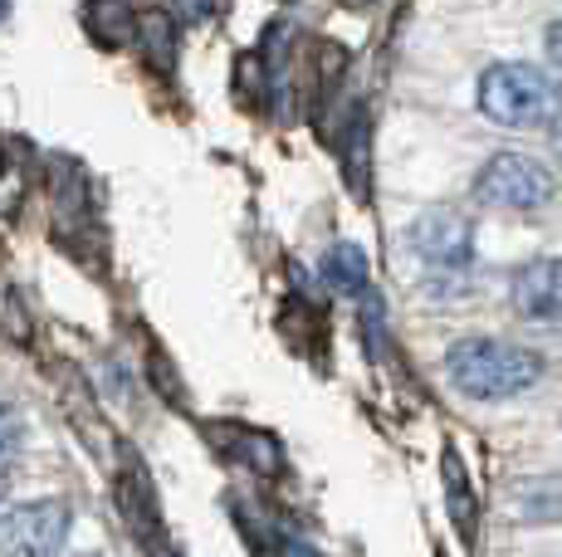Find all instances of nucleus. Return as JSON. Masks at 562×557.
<instances>
[{
	"label": "nucleus",
	"mask_w": 562,
	"mask_h": 557,
	"mask_svg": "<svg viewBox=\"0 0 562 557\" xmlns=\"http://www.w3.org/2000/svg\"><path fill=\"white\" fill-rule=\"evenodd\" d=\"M440 475H446L450 519H456V528L470 538V533H474V489H470V475H464V465H460L456 450H446V459H440Z\"/></svg>",
	"instance_id": "nucleus-7"
},
{
	"label": "nucleus",
	"mask_w": 562,
	"mask_h": 557,
	"mask_svg": "<svg viewBox=\"0 0 562 557\" xmlns=\"http://www.w3.org/2000/svg\"><path fill=\"white\" fill-rule=\"evenodd\" d=\"M411 250L430 270H464L474 260V230L456 211H426V216L411 225Z\"/></svg>",
	"instance_id": "nucleus-5"
},
{
	"label": "nucleus",
	"mask_w": 562,
	"mask_h": 557,
	"mask_svg": "<svg viewBox=\"0 0 562 557\" xmlns=\"http://www.w3.org/2000/svg\"><path fill=\"white\" fill-rule=\"evenodd\" d=\"M181 10H187V15H211V10H215V0H181Z\"/></svg>",
	"instance_id": "nucleus-12"
},
{
	"label": "nucleus",
	"mask_w": 562,
	"mask_h": 557,
	"mask_svg": "<svg viewBox=\"0 0 562 557\" xmlns=\"http://www.w3.org/2000/svg\"><path fill=\"white\" fill-rule=\"evenodd\" d=\"M10 5H15V0H0V25H5V20H10Z\"/></svg>",
	"instance_id": "nucleus-15"
},
{
	"label": "nucleus",
	"mask_w": 562,
	"mask_h": 557,
	"mask_svg": "<svg viewBox=\"0 0 562 557\" xmlns=\"http://www.w3.org/2000/svg\"><path fill=\"white\" fill-rule=\"evenodd\" d=\"M69 503L35 499L0 513V557H54L69 538Z\"/></svg>",
	"instance_id": "nucleus-4"
},
{
	"label": "nucleus",
	"mask_w": 562,
	"mask_h": 557,
	"mask_svg": "<svg viewBox=\"0 0 562 557\" xmlns=\"http://www.w3.org/2000/svg\"><path fill=\"white\" fill-rule=\"evenodd\" d=\"M358 5H367V0H358Z\"/></svg>",
	"instance_id": "nucleus-16"
},
{
	"label": "nucleus",
	"mask_w": 562,
	"mask_h": 557,
	"mask_svg": "<svg viewBox=\"0 0 562 557\" xmlns=\"http://www.w3.org/2000/svg\"><path fill=\"white\" fill-rule=\"evenodd\" d=\"M553 152H558V157H562V123H558V127H553Z\"/></svg>",
	"instance_id": "nucleus-14"
},
{
	"label": "nucleus",
	"mask_w": 562,
	"mask_h": 557,
	"mask_svg": "<svg viewBox=\"0 0 562 557\" xmlns=\"http://www.w3.org/2000/svg\"><path fill=\"white\" fill-rule=\"evenodd\" d=\"M446 372L474 401H504V396L528 391L543 377V357L533 348H518V342L504 338H460L446 352Z\"/></svg>",
	"instance_id": "nucleus-1"
},
{
	"label": "nucleus",
	"mask_w": 562,
	"mask_h": 557,
	"mask_svg": "<svg viewBox=\"0 0 562 557\" xmlns=\"http://www.w3.org/2000/svg\"><path fill=\"white\" fill-rule=\"evenodd\" d=\"M137 35H143L147 55H157L161 64H171V49H177V25H171L167 15H147L143 25H137Z\"/></svg>",
	"instance_id": "nucleus-9"
},
{
	"label": "nucleus",
	"mask_w": 562,
	"mask_h": 557,
	"mask_svg": "<svg viewBox=\"0 0 562 557\" xmlns=\"http://www.w3.org/2000/svg\"><path fill=\"white\" fill-rule=\"evenodd\" d=\"M514 308L533 323H562V254L558 260H528L514 270Z\"/></svg>",
	"instance_id": "nucleus-6"
},
{
	"label": "nucleus",
	"mask_w": 562,
	"mask_h": 557,
	"mask_svg": "<svg viewBox=\"0 0 562 557\" xmlns=\"http://www.w3.org/2000/svg\"><path fill=\"white\" fill-rule=\"evenodd\" d=\"M20 441H25V425H20V416L10 411L5 401H0V459H10V455H15Z\"/></svg>",
	"instance_id": "nucleus-10"
},
{
	"label": "nucleus",
	"mask_w": 562,
	"mask_h": 557,
	"mask_svg": "<svg viewBox=\"0 0 562 557\" xmlns=\"http://www.w3.org/2000/svg\"><path fill=\"white\" fill-rule=\"evenodd\" d=\"M484 117L504 127H538L562 113V83L538 64H494L480 79Z\"/></svg>",
	"instance_id": "nucleus-2"
},
{
	"label": "nucleus",
	"mask_w": 562,
	"mask_h": 557,
	"mask_svg": "<svg viewBox=\"0 0 562 557\" xmlns=\"http://www.w3.org/2000/svg\"><path fill=\"white\" fill-rule=\"evenodd\" d=\"M323 274H328L333 288H342V294H362L367 288V260L358 245H333L328 260H323Z\"/></svg>",
	"instance_id": "nucleus-8"
},
{
	"label": "nucleus",
	"mask_w": 562,
	"mask_h": 557,
	"mask_svg": "<svg viewBox=\"0 0 562 557\" xmlns=\"http://www.w3.org/2000/svg\"><path fill=\"white\" fill-rule=\"evenodd\" d=\"M5 495H10V469H5V459H0V503H5Z\"/></svg>",
	"instance_id": "nucleus-13"
},
{
	"label": "nucleus",
	"mask_w": 562,
	"mask_h": 557,
	"mask_svg": "<svg viewBox=\"0 0 562 557\" xmlns=\"http://www.w3.org/2000/svg\"><path fill=\"white\" fill-rule=\"evenodd\" d=\"M553 196V177L543 162L524 152H499L484 162V171L474 177V201L494 211H533Z\"/></svg>",
	"instance_id": "nucleus-3"
},
{
	"label": "nucleus",
	"mask_w": 562,
	"mask_h": 557,
	"mask_svg": "<svg viewBox=\"0 0 562 557\" xmlns=\"http://www.w3.org/2000/svg\"><path fill=\"white\" fill-rule=\"evenodd\" d=\"M548 59L562 64V20H558L553 30H548Z\"/></svg>",
	"instance_id": "nucleus-11"
}]
</instances>
